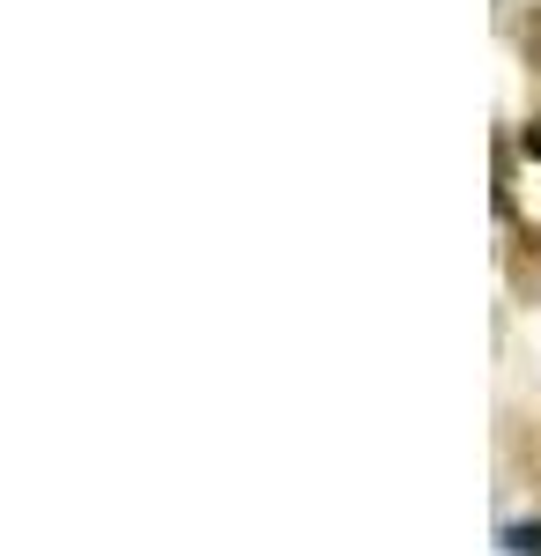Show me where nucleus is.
Returning a JSON list of instances; mask_svg holds the SVG:
<instances>
[{"label":"nucleus","instance_id":"nucleus-1","mask_svg":"<svg viewBox=\"0 0 541 556\" xmlns=\"http://www.w3.org/2000/svg\"><path fill=\"white\" fill-rule=\"evenodd\" d=\"M504 556H541V519H534V527H527V519L504 527Z\"/></svg>","mask_w":541,"mask_h":556}]
</instances>
